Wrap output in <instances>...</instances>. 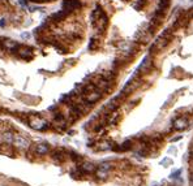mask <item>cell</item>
I'll use <instances>...</instances> for the list:
<instances>
[{
  "instance_id": "obj_6",
  "label": "cell",
  "mask_w": 193,
  "mask_h": 186,
  "mask_svg": "<svg viewBox=\"0 0 193 186\" xmlns=\"http://www.w3.org/2000/svg\"><path fill=\"white\" fill-rule=\"evenodd\" d=\"M35 152H37L38 155H46L50 152V146L47 145V143H38L37 146H35Z\"/></svg>"
},
{
  "instance_id": "obj_1",
  "label": "cell",
  "mask_w": 193,
  "mask_h": 186,
  "mask_svg": "<svg viewBox=\"0 0 193 186\" xmlns=\"http://www.w3.org/2000/svg\"><path fill=\"white\" fill-rule=\"evenodd\" d=\"M80 7H81V3L78 0H64L63 1V9L68 13L73 12L74 9H78Z\"/></svg>"
},
{
  "instance_id": "obj_8",
  "label": "cell",
  "mask_w": 193,
  "mask_h": 186,
  "mask_svg": "<svg viewBox=\"0 0 193 186\" xmlns=\"http://www.w3.org/2000/svg\"><path fill=\"white\" fill-rule=\"evenodd\" d=\"M94 25H95V27H97L98 30H99V31L105 30V27L107 26V16H106L105 13H103V15L100 16V18H99V20H98Z\"/></svg>"
},
{
  "instance_id": "obj_12",
  "label": "cell",
  "mask_w": 193,
  "mask_h": 186,
  "mask_svg": "<svg viewBox=\"0 0 193 186\" xmlns=\"http://www.w3.org/2000/svg\"><path fill=\"white\" fill-rule=\"evenodd\" d=\"M0 154L7 155V156H11V155H12V150H11V145L5 143V145H1V146H0Z\"/></svg>"
},
{
  "instance_id": "obj_5",
  "label": "cell",
  "mask_w": 193,
  "mask_h": 186,
  "mask_svg": "<svg viewBox=\"0 0 193 186\" xmlns=\"http://www.w3.org/2000/svg\"><path fill=\"white\" fill-rule=\"evenodd\" d=\"M100 96H102L100 91L94 90V91H91V93H89L88 95H86V102H88V103H95L97 100H99Z\"/></svg>"
},
{
  "instance_id": "obj_18",
  "label": "cell",
  "mask_w": 193,
  "mask_h": 186,
  "mask_svg": "<svg viewBox=\"0 0 193 186\" xmlns=\"http://www.w3.org/2000/svg\"><path fill=\"white\" fill-rule=\"evenodd\" d=\"M180 173H181L180 169H179V171H175L174 173H171V178H178V177L180 176Z\"/></svg>"
},
{
  "instance_id": "obj_13",
  "label": "cell",
  "mask_w": 193,
  "mask_h": 186,
  "mask_svg": "<svg viewBox=\"0 0 193 186\" xmlns=\"http://www.w3.org/2000/svg\"><path fill=\"white\" fill-rule=\"evenodd\" d=\"M82 171L86 172V173H91V172L95 171V166L91 164V163H84V164H82Z\"/></svg>"
},
{
  "instance_id": "obj_19",
  "label": "cell",
  "mask_w": 193,
  "mask_h": 186,
  "mask_svg": "<svg viewBox=\"0 0 193 186\" xmlns=\"http://www.w3.org/2000/svg\"><path fill=\"white\" fill-rule=\"evenodd\" d=\"M30 37H32V35H30V33H22V34H21L22 39H29Z\"/></svg>"
},
{
  "instance_id": "obj_15",
  "label": "cell",
  "mask_w": 193,
  "mask_h": 186,
  "mask_svg": "<svg viewBox=\"0 0 193 186\" xmlns=\"http://www.w3.org/2000/svg\"><path fill=\"white\" fill-rule=\"evenodd\" d=\"M13 134L12 133H5L4 135H3V139L5 141V143H8V145H12L13 143Z\"/></svg>"
},
{
  "instance_id": "obj_10",
  "label": "cell",
  "mask_w": 193,
  "mask_h": 186,
  "mask_svg": "<svg viewBox=\"0 0 193 186\" xmlns=\"http://www.w3.org/2000/svg\"><path fill=\"white\" fill-rule=\"evenodd\" d=\"M103 15V10L102 8L99 7V5H95V9L93 10V13H91V20H93V22L95 24V22L100 18V16Z\"/></svg>"
},
{
  "instance_id": "obj_25",
  "label": "cell",
  "mask_w": 193,
  "mask_h": 186,
  "mask_svg": "<svg viewBox=\"0 0 193 186\" xmlns=\"http://www.w3.org/2000/svg\"><path fill=\"white\" fill-rule=\"evenodd\" d=\"M32 1H38V0H32Z\"/></svg>"
},
{
  "instance_id": "obj_22",
  "label": "cell",
  "mask_w": 193,
  "mask_h": 186,
  "mask_svg": "<svg viewBox=\"0 0 193 186\" xmlns=\"http://www.w3.org/2000/svg\"><path fill=\"white\" fill-rule=\"evenodd\" d=\"M0 26H5V20H4V18L0 20Z\"/></svg>"
},
{
  "instance_id": "obj_2",
  "label": "cell",
  "mask_w": 193,
  "mask_h": 186,
  "mask_svg": "<svg viewBox=\"0 0 193 186\" xmlns=\"http://www.w3.org/2000/svg\"><path fill=\"white\" fill-rule=\"evenodd\" d=\"M30 126L35 130H44L47 127V123L44 118L37 117V116H35V117H33L32 121H30Z\"/></svg>"
},
{
  "instance_id": "obj_9",
  "label": "cell",
  "mask_w": 193,
  "mask_h": 186,
  "mask_svg": "<svg viewBox=\"0 0 193 186\" xmlns=\"http://www.w3.org/2000/svg\"><path fill=\"white\" fill-rule=\"evenodd\" d=\"M3 47H4L5 49L13 51V49L18 48V43L16 40H12V39H4V42H3Z\"/></svg>"
},
{
  "instance_id": "obj_20",
  "label": "cell",
  "mask_w": 193,
  "mask_h": 186,
  "mask_svg": "<svg viewBox=\"0 0 193 186\" xmlns=\"http://www.w3.org/2000/svg\"><path fill=\"white\" fill-rule=\"evenodd\" d=\"M168 163H171V160L167 159V157H166L164 160H162V162H161V164H162V165H164V164H168Z\"/></svg>"
},
{
  "instance_id": "obj_4",
  "label": "cell",
  "mask_w": 193,
  "mask_h": 186,
  "mask_svg": "<svg viewBox=\"0 0 193 186\" xmlns=\"http://www.w3.org/2000/svg\"><path fill=\"white\" fill-rule=\"evenodd\" d=\"M18 54H20V56H21L22 59L29 60L30 57H32V55H33V49L30 48V47H27V46H21L18 48Z\"/></svg>"
},
{
  "instance_id": "obj_11",
  "label": "cell",
  "mask_w": 193,
  "mask_h": 186,
  "mask_svg": "<svg viewBox=\"0 0 193 186\" xmlns=\"http://www.w3.org/2000/svg\"><path fill=\"white\" fill-rule=\"evenodd\" d=\"M187 126H188V121L185 118H178L175 121V129L183 130V129H187Z\"/></svg>"
},
{
  "instance_id": "obj_7",
  "label": "cell",
  "mask_w": 193,
  "mask_h": 186,
  "mask_svg": "<svg viewBox=\"0 0 193 186\" xmlns=\"http://www.w3.org/2000/svg\"><path fill=\"white\" fill-rule=\"evenodd\" d=\"M68 15H69L68 12H65L64 9H61V10H59V12L54 13V15L51 16V18H50V20H52V21H55V22H59V21H63Z\"/></svg>"
},
{
  "instance_id": "obj_23",
  "label": "cell",
  "mask_w": 193,
  "mask_h": 186,
  "mask_svg": "<svg viewBox=\"0 0 193 186\" xmlns=\"http://www.w3.org/2000/svg\"><path fill=\"white\" fill-rule=\"evenodd\" d=\"M170 152H176V148H170Z\"/></svg>"
},
{
  "instance_id": "obj_17",
  "label": "cell",
  "mask_w": 193,
  "mask_h": 186,
  "mask_svg": "<svg viewBox=\"0 0 193 186\" xmlns=\"http://www.w3.org/2000/svg\"><path fill=\"white\" fill-rule=\"evenodd\" d=\"M110 166H111V164H110V163H102L99 168H100V169H103V171H107V172H108V169H110Z\"/></svg>"
},
{
  "instance_id": "obj_16",
  "label": "cell",
  "mask_w": 193,
  "mask_h": 186,
  "mask_svg": "<svg viewBox=\"0 0 193 186\" xmlns=\"http://www.w3.org/2000/svg\"><path fill=\"white\" fill-rule=\"evenodd\" d=\"M107 174H108L107 171H103V169H100V168L97 171V177H99V178H106Z\"/></svg>"
},
{
  "instance_id": "obj_24",
  "label": "cell",
  "mask_w": 193,
  "mask_h": 186,
  "mask_svg": "<svg viewBox=\"0 0 193 186\" xmlns=\"http://www.w3.org/2000/svg\"><path fill=\"white\" fill-rule=\"evenodd\" d=\"M38 1H54V0H38Z\"/></svg>"
},
{
  "instance_id": "obj_3",
  "label": "cell",
  "mask_w": 193,
  "mask_h": 186,
  "mask_svg": "<svg viewBox=\"0 0 193 186\" xmlns=\"http://www.w3.org/2000/svg\"><path fill=\"white\" fill-rule=\"evenodd\" d=\"M13 145L17 146L18 148H22V150H26L27 147H29V141L25 139L22 135H16L15 138H13Z\"/></svg>"
},
{
  "instance_id": "obj_14",
  "label": "cell",
  "mask_w": 193,
  "mask_h": 186,
  "mask_svg": "<svg viewBox=\"0 0 193 186\" xmlns=\"http://www.w3.org/2000/svg\"><path fill=\"white\" fill-rule=\"evenodd\" d=\"M149 65H150V56H145V59L142 60L141 65L138 66V70H144V69H146Z\"/></svg>"
},
{
  "instance_id": "obj_21",
  "label": "cell",
  "mask_w": 193,
  "mask_h": 186,
  "mask_svg": "<svg viewBox=\"0 0 193 186\" xmlns=\"http://www.w3.org/2000/svg\"><path fill=\"white\" fill-rule=\"evenodd\" d=\"M20 5H22V7H26V1H25V0H20Z\"/></svg>"
}]
</instances>
